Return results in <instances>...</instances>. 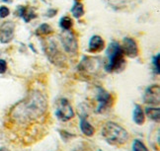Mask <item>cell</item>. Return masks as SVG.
I'll return each instance as SVG.
<instances>
[{
	"mask_svg": "<svg viewBox=\"0 0 160 151\" xmlns=\"http://www.w3.org/2000/svg\"><path fill=\"white\" fill-rule=\"evenodd\" d=\"M57 13H58V10L57 9H48V12H47V16L52 18V17H54L55 15H57Z\"/></svg>",
	"mask_w": 160,
	"mask_h": 151,
	"instance_id": "d4e9b609",
	"label": "cell"
},
{
	"mask_svg": "<svg viewBox=\"0 0 160 151\" xmlns=\"http://www.w3.org/2000/svg\"><path fill=\"white\" fill-rule=\"evenodd\" d=\"M152 64H153V68H154V72L158 75L159 74V53H157L156 56L153 57Z\"/></svg>",
	"mask_w": 160,
	"mask_h": 151,
	"instance_id": "44dd1931",
	"label": "cell"
},
{
	"mask_svg": "<svg viewBox=\"0 0 160 151\" xmlns=\"http://www.w3.org/2000/svg\"><path fill=\"white\" fill-rule=\"evenodd\" d=\"M15 32V24L11 21L3 23L0 27V41L2 44H8L13 40Z\"/></svg>",
	"mask_w": 160,
	"mask_h": 151,
	"instance_id": "9c48e42d",
	"label": "cell"
},
{
	"mask_svg": "<svg viewBox=\"0 0 160 151\" xmlns=\"http://www.w3.org/2000/svg\"><path fill=\"white\" fill-rule=\"evenodd\" d=\"M52 28L48 25V24H42L38 27V29L36 30L35 34L39 37H47V36L52 34Z\"/></svg>",
	"mask_w": 160,
	"mask_h": 151,
	"instance_id": "ac0fdd59",
	"label": "cell"
},
{
	"mask_svg": "<svg viewBox=\"0 0 160 151\" xmlns=\"http://www.w3.org/2000/svg\"><path fill=\"white\" fill-rule=\"evenodd\" d=\"M145 114L149 119L155 123H159L160 119V109L159 108H145Z\"/></svg>",
	"mask_w": 160,
	"mask_h": 151,
	"instance_id": "2e32d148",
	"label": "cell"
},
{
	"mask_svg": "<svg viewBox=\"0 0 160 151\" xmlns=\"http://www.w3.org/2000/svg\"><path fill=\"white\" fill-rule=\"evenodd\" d=\"M60 41L62 47L64 51L69 53L70 56H75L77 54L78 51V43H77V39L75 37L74 33H73L71 30L68 31H63L60 34Z\"/></svg>",
	"mask_w": 160,
	"mask_h": 151,
	"instance_id": "5b68a950",
	"label": "cell"
},
{
	"mask_svg": "<svg viewBox=\"0 0 160 151\" xmlns=\"http://www.w3.org/2000/svg\"><path fill=\"white\" fill-rule=\"evenodd\" d=\"M80 129H81L82 134H85L86 136L91 137L93 136L95 134V129L94 126L90 124V123L87 120V114L86 113H82L80 114Z\"/></svg>",
	"mask_w": 160,
	"mask_h": 151,
	"instance_id": "4fadbf2b",
	"label": "cell"
},
{
	"mask_svg": "<svg viewBox=\"0 0 160 151\" xmlns=\"http://www.w3.org/2000/svg\"><path fill=\"white\" fill-rule=\"evenodd\" d=\"M71 13L73 17L79 19L84 15V7L83 4L79 1V0H74V4H73L72 8H71Z\"/></svg>",
	"mask_w": 160,
	"mask_h": 151,
	"instance_id": "e0dca14e",
	"label": "cell"
},
{
	"mask_svg": "<svg viewBox=\"0 0 160 151\" xmlns=\"http://www.w3.org/2000/svg\"><path fill=\"white\" fill-rule=\"evenodd\" d=\"M104 47H105V41L100 37V36H93L90 41H89V46H88V51L92 53H96L101 51Z\"/></svg>",
	"mask_w": 160,
	"mask_h": 151,
	"instance_id": "5bb4252c",
	"label": "cell"
},
{
	"mask_svg": "<svg viewBox=\"0 0 160 151\" xmlns=\"http://www.w3.org/2000/svg\"><path fill=\"white\" fill-rule=\"evenodd\" d=\"M132 119L138 125H142L145 122V114L139 105H135L132 113Z\"/></svg>",
	"mask_w": 160,
	"mask_h": 151,
	"instance_id": "9a60e30c",
	"label": "cell"
},
{
	"mask_svg": "<svg viewBox=\"0 0 160 151\" xmlns=\"http://www.w3.org/2000/svg\"><path fill=\"white\" fill-rule=\"evenodd\" d=\"M96 100L98 102V107H97V113H104L105 111L109 110L112 108L114 104V98L108 91L102 87H97V92H96Z\"/></svg>",
	"mask_w": 160,
	"mask_h": 151,
	"instance_id": "8992f818",
	"label": "cell"
},
{
	"mask_svg": "<svg viewBox=\"0 0 160 151\" xmlns=\"http://www.w3.org/2000/svg\"><path fill=\"white\" fill-rule=\"evenodd\" d=\"M102 136L114 146H122L128 140V132L126 129L115 122H107L102 129Z\"/></svg>",
	"mask_w": 160,
	"mask_h": 151,
	"instance_id": "7a4b0ae2",
	"label": "cell"
},
{
	"mask_svg": "<svg viewBox=\"0 0 160 151\" xmlns=\"http://www.w3.org/2000/svg\"><path fill=\"white\" fill-rule=\"evenodd\" d=\"M9 14L10 11L7 7H5V6L0 7V18H6L7 16H9Z\"/></svg>",
	"mask_w": 160,
	"mask_h": 151,
	"instance_id": "603a6c76",
	"label": "cell"
},
{
	"mask_svg": "<svg viewBox=\"0 0 160 151\" xmlns=\"http://www.w3.org/2000/svg\"><path fill=\"white\" fill-rule=\"evenodd\" d=\"M45 51L48 59H50L53 64L58 65V66L62 65V62L65 60V58L63 56V54L58 51V46L53 41H47Z\"/></svg>",
	"mask_w": 160,
	"mask_h": 151,
	"instance_id": "52a82bcc",
	"label": "cell"
},
{
	"mask_svg": "<svg viewBox=\"0 0 160 151\" xmlns=\"http://www.w3.org/2000/svg\"><path fill=\"white\" fill-rule=\"evenodd\" d=\"M74 111H73L68 100L65 98L59 99L57 108H55V117L58 118V119L61 122H68L74 118Z\"/></svg>",
	"mask_w": 160,
	"mask_h": 151,
	"instance_id": "277c9868",
	"label": "cell"
},
{
	"mask_svg": "<svg viewBox=\"0 0 160 151\" xmlns=\"http://www.w3.org/2000/svg\"><path fill=\"white\" fill-rule=\"evenodd\" d=\"M47 110V97L39 91H34L14 106L11 111V117L20 124H28L45 116Z\"/></svg>",
	"mask_w": 160,
	"mask_h": 151,
	"instance_id": "6da1fadb",
	"label": "cell"
},
{
	"mask_svg": "<svg viewBox=\"0 0 160 151\" xmlns=\"http://www.w3.org/2000/svg\"><path fill=\"white\" fill-rule=\"evenodd\" d=\"M3 1H4V2H10L11 0H3Z\"/></svg>",
	"mask_w": 160,
	"mask_h": 151,
	"instance_id": "83f0119b",
	"label": "cell"
},
{
	"mask_svg": "<svg viewBox=\"0 0 160 151\" xmlns=\"http://www.w3.org/2000/svg\"><path fill=\"white\" fill-rule=\"evenodd\" d=\"M122 46L118 41H112L107 49L108 64L105 66L108 72H120L125 68L126 60Z\"/></svg>",
	"mask_w": 160,
	"mask_h": 151,
	"instance_id": "3957f363",
	"label": "cell"
},
{
	"mask_svg": "<svg viewBox=\"0 0 160 151\" xmlns=\"http://www.w3.org/2000/svg\"><path fill=\"white\" fill-rule=\"evenodd\" d=\"M59 26L61 29L63 30V31H68V30H71V28L73 26V22L71 20V18L68 16H63L59 21Z\"/></svg>",
	"mask_w": 160,
	"mask_h": 151,
	"instance_id": "d6986e66",
	"label": "cell"
},
{
	"mask_svg": "<svg viewBox=\"0 0 160 151\" xmlns=\"http://www.w3.org/2000/svg\"><path fill=\"white\" fill-rule=\"evenodd\" d=\"M132 150L133 151H149L145 144L139 139H134L132 142Z\"/></svg>",
	"mask_w": 160,
	"mask_h": 151,
	"instance_id": "ffe728a7",
	"label": "cell"
},
{
	"mask_svg": "<svg viewBox=\"0 0 160 151\" xmlns=\"http://www.w3.org/2000/svg\"><path fill=\"white\" fill-rule=\"evenodd\" d=\"M59 134H60L61 137H62V139H63L64 141L70 140L71 138H73V137L75 136L74 134H70V132H67V131H65V130H60V131H59Z\"/></svg>",
	"mask_w": 160,
	"mask_h": 151,
	"instance_id": "7402d4cb",
	"label": "cell"
},
{
	"mask_svg": "<svg viewBox=\"0 0 160 151\" xmlns=\"http://www.w3.org/2000/svg\"><path fill=\"white\" fill-rule=\"evenodd\" d=\"M99 151H103V150H99Z\"/></svg>",
	"mask_w": 160,
	"mask_h": 151,
	"instance_id": "f1b7e54d",
	"label": "cell"
},
{
	"mask_svg": "<svg viewBox=\"0 0 160 151\" xmlns=\"http://www.w3.org/2000/svg\"><path fill=\"white\" fill-rule=\"evenodd\" d=\"M122 51H124V54H126L127 56L131 58L137 57L138 56V46L137 41L132 38L126 37L122 40Z\"/></svg>",
	"mask_w": 160,
	"mask_h": 151,
	"instance_id": "30bf717a",
	"label": "cell"
},
{
	"mask_svg": "<svg viewBox=\"0 0 160 151\" xmlns=\"http://www.w3.org/2000/svg\"><path fill=\"white\" fill-rule=\"evenodd\" d=\"M74 151H90L88 148H84V147H80V148H77L75 149Z\"/></svg>",
	"mask_w": 160,
	"mask_h": 151,
	"instance_id": "484cf974",
	"label": "cell"
},
{
	"mask_svg": "<svg viewBox=\"0 0 160 151\" xmlns=\"http://www.w3.org/2000/svg\"><path fill=\"white\" fill-rule=\"evenodd\" d=\"M0 151H10V150L6 147H0Z\"/></svg>",
	"mask_w": 160,
	"mask_h": 151,
	"instance_id": "4316f807",
	"label": "cell"
},
{
	"mask_svg": "<svg viewBox=\"0 0 160 151\" xmlns=\"http://www.w3.org/2000/svg\"><path fill=\"white\" fill-rule=\"evenodd\" d=\"M6 70H7V63L5 60L0 59V74H3Z\"/></svg>",
	"mask_w": 160,
	"mask_h": 151,
	"instance_id": "cb8c5ba5",
	"label": "cell"
},
{
	"mask_svg": "<svg viewBox=\"0 0 160 151\" xmlns=\"http://www.w3.org/2000/svg\"><path fill=\"white\" fill-rule=\"evenodd\" d=\"M143 102L148 105H159L160 103V87L158 84L147 87L143 94Z\"/></svg>",
	"mask_w": 160,
	"mask_h": 151,
	"instance_id": "ba28073f",
	"label": "cell"
},
{
	"mask_svg": "<svg viewBox=\"0 0 160 151\" xmlns=\"http://www.w3.org/2000/svg\"><path fill=\"white\" fill-rule=\"evenodd\" d=\"M100 67V61L99 58H92V57H83L82 61L80 62L78 68L79 70L83 71H89V72H95L96 69Z\"/></svg>",
	"mask_w": 160,
	"mask_h": 151,
	"instance_id": "8fae6325",
	"label": "cell"
},
{
	"mask_svg": "<svg viewBox=\"0 0 160 151\" xmlns=\"http://www.w3.org/2000/svg\"><path fill=\"white\" fill-rule=\"evenodd\" d=\"M16 12H17V15L21 17L26 23H29L33 19H36V18L38 17L35 9L33 7H29V6H19V7L17 8Z\"/></svg>",
	"mask_w": 160,
	"mask_h": 151,
	"instance_id": "7c38bea8",
	"label": "cell"
}]
</instances>
